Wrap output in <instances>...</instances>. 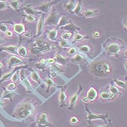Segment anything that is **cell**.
Here are the masks:
<instances>
[{"mask_svg":"<svg viewBox=\"0 0 127 127\" xmlns=\"http://www.w3.org/2000/svg\"><path fill=\"white\" fill-rule=\"evenodd\" d=\"M33 110V106L29 103H24L19 105L15 110L14 116L17 118H24L29 116Z\"/></svg>","mask_w":127,"mask_h":127,"instance_id":"1","label":"cell"},{"mask_svg":"<svg viewBox=\"0 0 127 127\" xmlns=\"http://www.w3.org/2000/svg\"><path fill=\"white\" fill-rule=\"evenodd\" d=\"M92 73L96 76H104L110 72L109 65L104 62H97L93 64L91 67Z\"/></svg>","mask_w":127,"mask_h":127,"instance_id":"2","label":"cell"},{"mask_svg":"<svg viewBox=\"0 0 127 127\" xmlns=\"http://www.w3.org/2000/svg\"><path fill=\"white\" fill-rule=\"evenodd\" d=\"M87 112H88V116H87L86 119H87L89 120V121H92V120L95 119H102L106 123L108 124V122H107L106 119L108 118V114H101V115H97V114H94L93 113L89 112L88 109H87Z\"/></svg>","mask_w":127,"mask_h":127,"instance_id":"3","label":"cell"},{"mask_svg":"<svg viewBox=\"0 0 127 127\" xmlns=\"http://www.w3.org/2000/svg\"><path fill=\"white\" fill-rule=\"evenodd\" d=\"M47 116L48 115L46 113L42 114L41 116L39 117V118L38 120V126H39L41 127H54L53 125L51 123V122L48 121Z\"/></svg>","mask_w":127,"mask_h":127,"instance_id":"4","label":"cell"},{"mask_svg":"<svg viewBox=\"0 0 127 127\" xmlns=\"http://www.w3.org/2000/svg\"><path fill=\"white\" fill-rule=\"evenodd\" d=\"M58 20H59L58 15L55 12H52L50 14V16L47 19L46 21H45V23L46 24H56L58 22Z\"/></svg>","mask_w":127,"mask_h":127,"instance_id":"5","label":"cell"},{"mask_svg":"<svg viewBox=\"0 0 127 127\" xmlns=\"http://www.w3.org/2000/svg\"><path fill=\"white\" fill-rule=\"evenodd\" d=\"M97 96V91L94 88H91L87 93V98L88 99V101H94L96 99Z\"/></svg>","mask_w":127,"mask_h":127,"instance_id":"6","label":"cell"},{"mask_svg":"<svg viewBox=\"0 0 127 127\" xmlns=\"http://www.w3.org/2000/svg\"><path fill=\"white\" fill-rule=\"evenodd\" d=\"M81 90H82V88L80 89V90L77 92L76 93L73 95V96L71 97V100H70V108H73V106L75 104V103H76L79 97V94H80V93L81 92Z\"/></svg>","mask_w":127,"mask_h":127,"instance_id":"7","label":"cell"},{"mask_svg":"<svg viewBox=\"0 0 127 127\" xmlns=\"http://www.w3.org/2000/svg\"><path fill=\"white\" fill-rule=\"evenodd\" d=\"M20 79L21 80H22V82H23V84H24V85L25 86H26V87H27L28 88H31V84H30V82L29 81V80H28L27 78L25 76V75H24V74H23V71H22L20 72Z\"/></svg>","mask_w":127,"mask_h":127,"instance_id":"8","label":"cell"},{"mask_svg":"<svg viewBox=\"0 0 127 127\" xmlns=\"http://www.w3.org/2000/svg\"><path fill=\"white\" fill-rule=\"evenodd\" d=\"M21 62H22V60L20 59L16 56H12L10 57V60H9V66H12L14 65H18V64L20 63Z\"/></svg>","mask_w":127,"mask_h":127,"instance_id":"9","label":"cell"},{"mask_svg":"<svg viewBox=\"0 0 127 127\" xmlns=\"http://www.w3.org/2000/svg\"><path fill=\"white\" fill-rule=\"evenodd\" d=\"M108 50L110 53L112 54H116L119 51V47L116 44H112L109 45L108 47Z\"/></svg>","mask_w":127,"mask_h":127,"instance_id":"10","label":"cell"},{"mask_svg":"<svg viewBox=\"0 0 127 127\" xmlns=\"http://www.w3.org/2000/svg\"><path fill=\"white\" fill-rule=\"evenodd\" d=\"M53 2H52V3H45V4H42L39 7V10H40L41 11H44V12H46V11H48L49 9H50L51 6L53 4Z\"/></svg>","mask_w":127,"mask_h":127,"instance_id":"11","label":"cell"},{"mask_svg":"<svg viewBox=\"0 0 127 127\" xmlns=\"http://www.w3.org/2000/svg\"><path fill=\"white\" fill-rule=\"evenodd\" d=\"M43 29V20L42 17H41L40 19H39V22L38 23V26H37V34L38 35L41 33Z\"/></svg>","mask_w":127,"mask_h":127,"instance_id":"12","label":"cell"},{"mask_svg":"<svg viewBox=\"0 0 127 127\" xmlns=\"http://www.w3.org/2000/svg\"><path fill=\"white\" fill-rule=\"evenodd\" d=\"M109 91H110V93L112 94V95H114V96H116V95H118L120 93L119 90L116 87H115V86L113 85H111L109 88Z\"/></svg>","mask_w":127,"mask_h":127,"instance_id":"13","label":"cell"},{"mask_svg":"<svg viewBox=\"0 0 127 127\" xmlns=\"http://www.w3.org/2000/svg\"><path fill=\"white\" fill-rule=\"evenodd\" d=\"M14 31H16L17 33H21L24 31V28L23 25L21 24H16L14 25Z\"/></svg>","mask_w":127,"mask_h":127,"instance_id":"14","label":"cell"},{"mask_svg":"<svg viewBox=\"0 0 127 127\" xmlns=\"http://www.w3.org/2000/svg\"><path fill=\"white\" fill-rule=\"evenodd\" d=\"M100 96H101V97L102 98V99H105V100L113 99V97H115L114 95H112L110 93H108V92H103V93H101Z\"/></svg>","mask_w":127,"mask_h":127,"instance_id":"15","label":"cell"},{"mask_svg":"<svg viewBox=\"0 0 127 127\" xmlns=\"http://www.w3.org/2000/svg\"><path fill=\"white\" fill-rule=\"evenodd\" d=\"M69 20L66 17H61V19L59 21V26H63V25H66V24H67L69 23Z\"/></svg>","mask_w":127,"mask_h":127,"instance_id":"16","label":"cell"},{"mask_svg":"<svg viewBox=\"0 0 127 127\" xmlns=\"http://www.w3.org/2000/svg\"><path fill=\"white\" fill-rule=\"evenodd\" d=\"M18 53L20 56L22 57H26L27 55V52H26V48L23 47H20L18 49Z\"/></svg>","mask_w":127,"mask_h":127,"instance_id":"17","label":"cell"},{"mask_svg":"<svg viewBox=\"0 0 127 127\" xmlns=\"http://www.w3.org/2000/svg\"><path fill=\"white\" fill-rule=\"evenodd\" d=\"M16 48H17V47L14 46V45H10V46L7 47L3 48V50H4L6 52H9L10 53H15L16 51Z\"/></svg>","mask_w":127,"mask_h":127,"instance_id":"18","label":"cell"},{"mask_svg":"<svg viewBox=\"0 0 127 127\" xmlns=\"http://www.w3.org/2000/svg\"><path fill=\"white\" fill-rule=\"evenodd\" d=\"M85 16L86 17H93V16H94L96 14V11L95 10H86V11H84V13Z\"/></svg>","mask_w":127,"mask_h":127,"instance_id":"19","label":"cell"},{"mask_svg":"<svg viewBox=\"0 0 127 127\" xmlns=\"http://www.w3.org/2000/svg\"><path fill=\"white\" fill-rule=\"evenodd\" d=\"M64 8L65 9V10H71L74 8V4H73V2H70V3H67L65 4L64 5Z\"/></svg>","mask_w":127,"mask_h":127,"instance_id":"20","label":"cell"},{"mask_svg":"<svg viewBox=\"0 0 127 127\" xmlns=\"http://www.w3.org/2000/svg\"><path fill=\"white\" fill-rule=\"evenodd\" d=\"M57 35V31L56 30H53V31H51L48 34V38L52 40H54L55 39Z\"/></svg>","mask_w":127,"mask_h":127,"instance_id":"21","label":"cell"},{"mask_svg":"<svg viewBox=\"0 0 127 127\" xmlns=\"http://www.w3.org/2000/svg\"><path fill=\"white\" fill-rule=\"evenodd\" d=\"M115 82L118 87H121V88H125L126 87H127V84H126L125 82L121 81V80H116V81H115Z\"/></svg>","mask_w":127,"mask_h":127,"instance_id":"22","label":"cell"},{"mask_svg":"<svg viewBox=\"0 0 127 127\" xmlns=\"http://www.w3.org/2000/svg\"><path fill=\"white\" fill-rule=\"evenodd\" d=\"M66 99V94L65 93L64 91H61L60 93V95H59V100H60V102L61 104L64 103V101H65Z\"/></svg>","mask_w":127,"mask_h":127,"instance_id":"23","label":"cell"},{"mask_svg":"<svg viewBox=\"0 0 127 127\" xmlns=\"http://www.w3.org/2000/svg\"><path fill=\"white\" fill-rule=\"evenodd\" d=\"M24 11H25V12H26V13L28 14L29 15L35 13V10H33V9H32V7H31L30 6L24 7Z\"/></svg>","mask_w":127,"mask_h":127,"instance_id":"24","label":"cell"},{"mask_svg":"<svg viewBox=\"0 0 127 127\" xmlns=\"http://www.w3.org/2000/svg\"><path fill=\"white\" fill-rule=\"evenodd\" d=\"M82 5H81V3H78L77 5H76V7L75 8L73 11H74L75 13L78 14L79 13L81 12V11L82 10Z\"/></svg>","mask_w":127,"mask_h":127,"instance_id":"25","label":"cell"},{"mask_svg":"<svg viewBox=\"0 0 127 127\" xmlns=\"http://www.w3.org/2000/svg\"><path fill=\"white\" fill-rule=\"evenodd\" d=\"M20 80V75L19 73V71H17L13 74L12 76V81L13 82H17Z\"/></svg>","mask_w":127,"mask_h":127,"instance_id":"26","label":"cell"},{"mask_svg":"<svg viewBox=\"0 0 127 127\" xmlns=\"http://www.w3.org/2000/svg\"><path fill=\"white\" fill-rule=\"evenodd\" d=\"M13 75V72H10V73H7V74H5V75H4L2 77V78L1 79V80H0V82H3V81H5V80H8V79L9 78H10Z\"/></svg>","mask_w":127,"mask_h":127,"instance_id":"27","label":"cell"},{"mask_svg":"<svg viewBox=\"0 0 127 127\" xmlns=\"http://www.w3.org/2000/svg\"><path fill=\"white\" fill-rule=\"evenodd\" d=\"M31 78L34 81H37V82H39V76L38 75L37 72H33L31 75Z\"/></svg>","mask_w":127,"mask_h":127,"instance_id":"28","label":"cell"},{"mask_svg":"<svg viewBox=\"0 0 127 127\" xmlns=\"http://www.w3.org/2000/svg\"><path fill=\"white\" fill-rule=\"evenodd\" d=\"M19 1H14L11 2V3H10V5H11L13 9H17L19 6Z\"/></svg>","mask_w":127,"mask_h":127,"instance_id":"29","label":"cell"},{"mask_svg":"<svg viewBox=\"0 0 127 127\" xmlns=\"http://www.w3.org/2000/svg\"><path fill=\"white\" fill-rule=\"evenodd\" d=\"M78 119L77 117L76 116H73V117H71V119H70V122H71L73 124H76L78 122Z\"/></svg>","mask_w":127,"mask_h":127,"instance_id":"30","label":"cell"},{"mask_svg":"<svg viewBox=\"0 0 127 127\" xmlns=\"http://www.w3.org/2000/svg\"><path fill=\"white\" fill-rule=\"evenodd\" d=\"M15 88H16V85L13 83L10 84L7 87V89L9 91L14 90V89H15Z\"/></svg>","mask_w":127,"mask_h":127,"instance_id":"31","label":"cell"},{"mask_svg":"<svg viewBox=\"0 0 127 127\" xmlns=\"http://www.w3.org/2000/svg\"><path fill=\"white\" fill-rule=\"evenodd\" d=\"M71 36H72V33H71V32H66L62 35V38L65 39H69V38H71Z\"/></svg>","mask_w":127,"mask_h":127,"instance_id":"32","label":"cell"},{"mask_svg":"<svg viewBox=\"0 0 127 127\" xmlns=\"http://www.w3.org/2000/svg\"><path fill=\"white\" fill-rule=\"evenodd\" d=\"M60 46L63 47H68L69 46V43L67 41H60Z\"/></svg>","mask_w":127,"mask_h":127,"instance_id":"33","label":"cell"},{"mask_svg":"<svg viewBox=\"0 0 127 127\" xmlns=\"http://www.w3.org/2000/svg\"><path fill=\"white\" fill-rule=\"evenodd\" d=\"M82 59V57L81 56L79 55V54H76V55L74 57V58H73V60H74L75 61H76V62L81 61Z\"/></svg>","mask_w":127,"mask_h":127,"instance_id":"34","label":"cell"},{"mask_svg":"<svg viewBox=\"0 0 127 127\" xmlns=\"http://www.w3.org/2000/svg\"><path fill=\"white\" fill-rule=\"evenodd\" d=\"M56 59H57L58 61H61V62H62V61H65V60H66V59H65V58L59 55V54H58V55L56 57Z\"/></svg>","mask_w":127,"mask_h":127,"instance_id":"35","label":"cell"},{"mask_svg":"<svg viewBox=\"0 0 127 127\" xmlns=\"http://www.w3.org/2000/svg\"><path fill=\"white\" fill-rule=\"evenodd\" d=\"M80 50H81V51L83 52H88V51L89 50V48L88 47L86 46V45H84V46L81 47V48H80Z\"/></svg>","mask_w":127,"mask_h":127,"instance_id":"36","label":"cell"},{"mask_svg":"<svg viewBox=\"0 0 127 127\" xmlns=\"http://www.w3.org/2000/svg\"><path fill=\"white\" fill-rule=\"evenodd\" d=\"M83 38H84V37L82 35H81L76 34L75 35V40H76V41L81 40V39H82Z\"/></svg>","mask_w":127,"mask_h":127,"instance_id":"37","label":"cell"},{"mask_svg":"<svg viewBox=\"0 0 127 127\" xmlns=\"http://www.w3.org/2000/svg\"><path fill=\"white\" fill-rule=\"evenodd\" d=\"M7 26L5 25H3V24H1V25H0V31H2V32H6L7 31Z\"/></svg>","mask_w":127,"mask_h":127,"instance_id":"38","label":"cell"},{"mask_svg":"<svg viewBox=\"0 0 127 127\" xmlns=\"http://www.w3.org/2000/svg\"><path fill=\"white\" fill-rule=\"evenodd\" d=\"M47 85L49 88L50 86H52V85L54 84V82L51 79H48L47 81Z\"/></svg>","mask_w":127,"mask_h":127,"instance_id":"39","label":"cell"},{"mask_svg":"<svg viewBox=\"0 0 127 127\" xmlns=\"http://www.w3.org/2000/svg\"><path fill=\"white\" fill-rule=\"evenodd\" d=\"M6 7V3L3 1H0V10L4 9Z\"/></svg>","mask_w":127,"mask_h":127,"instance_id":"40","label":"cell"},{"mask_svg":"<svg viewBox=\"0 0 127 127\" xmlns=\"http://www.w3.org/2000/svg\"><path fill=\"white\" fill-rule=\"evenodd\" d=\"M26 19H27L28 20L30 21V22H33V21H34L35 20V19L34 18V17L31 16V15H28V16H26Z\"/></svg>","mask_w":127,"mask_h":127,"instance_id":"41","label":"cell"},{"mask_svg":"<svg viewBox=\"0 0 127 127\" xmlns=\"http://www.w3.org/2000/svg\"><path fill=\"white\" fill-rule=\"evenodd\" d=\"M14 93H7L6 95H4V97H4L5 98V99H11V97H12V95H13Z\"/></svg>","mask_w":127,"mask_h":127,"instance_id":"42","label":"cell"},{"mask_svg":"<svg viewBox=\"0 0 127 127\" xmlns=\"http://www.w3.org/2000/svg\"><path fill=\"white\" fill-rule=\"evenodd\" d=\"M86 127H109V125H90L89 126Z\"/></svg>","mask_w":127,"mask_h":127,"instance_id":"43","label":"cell"},{"mask_svg":"<svg viewBox=\"0 0 127 127\" xmlns=\"http://www.w3.org/2000/svg\"><path fill=\"white\" fill-rule=\"evenodd\" d=\"M93 35L94 37H96V38H98V37H99V36H100V33H99V32H94V33H93Z\"/></svg>","mask_w":127,"mask_h":127,"instance_id":"44","label":"cell"},{"mask_svg":"<svg viewBox=\"0 0 127 127\" xmlns=\"http://www.w3.org/2000/svg\"><path fill=\"white\" fill-rule=\"evenodd\" d=\"M75 52H76L75 49L74 48H72L69 50V53L71 54H73L75 53Z\"/></svg>","mask_w":127,"mask_h":127,"instance_id":"45","label":"cell"},{"mask_svg":"<svg viewBox=\"0 0 127 127\" xmlns=\"http://www.w3.org/2000/svg\"><path fill=\"white\" fill-rule=\"evenodd\" d=\"M32 35V33L31 32H27L26 33H24V36H26V37H30Z\"/></svg>","mask_w":127,"mask_h":127,"instance_id":"46","label":"cell"},{"mask_svg":"<svg viewBox=\"0 0 127 127\" xmlns=\"http://www.w3.org/2000/svg\"><path fill=\"white\" fill-rule=\"evenodd\" d=\"M6 35L8 37H11L13 35V33L10 31H9L6 32Z\"/></svg>","mask_w":127,"mask_h":127,"instance_id":"47","label":"cell"},{"mask_svg":"<svg viewBox=\"0 0 127 127\" xmlns=\"http://www.w3.org/2000/svg\"><path fill=\"white\" fill-rule=\"evenodd\" d=\"M48 63H50L52 64L54 62V60L53 59H50L48 60Z\"/></svg>","mask_w":127,"mask_h":127,"instance_id":"48","label":"cell"},{"mask_svg":"<svg viewBox=\"0 0 127 127\" xmlns=\"http://www.w3.org/2000/svg\"><path fill=\"white\" fill-rule=\"evenodd\" d=\"M82 100H83L84 102H87V101H88V99H87V97H83L82 98Z\"/></svg>","mask_w":127,"mask_h":127,"instance_id":"49","label":"cell"},{"mask_svg":"<svg viewBox=\"0 0 127 127\" xmlns=\"http://www.w3.org/2000/svg\"><path fill=\"white\" fill-rule=\"evenodd\" d=\"M51 76H52V77H55L56 76V73H54V72H53V73H52V74H51Z\"/></svg>","mask_w":127,"mask_h":127,"instance_id":"50","label":"cell"},{"mask_svg":"<svg viewBox=\"0 0 127 127\" xmlns=\"http://www.w3.org/2000/svg\"><path fill=\"white\" fill-rule=\"evenodd\" d=\"M3 42V39H2V38L1 37H0V44H2Z\"/></svg>","mask_w":127,"mask_h":127,"instance_id":"51","label":"cell"},{"mask_svg":"<svg viewBox=\"0 0 127 127\" xmlns=\"http://www.w3.org/2000/svg\"><path fill=\"white\" fill-rule=\"evenodd\" d=\"M1 67H2V64L1 63H0V68H1Z\"/></svg>","mask_w":127,"mask_h":127,"instance_id":"52","label":"cell"}]
</instances>
